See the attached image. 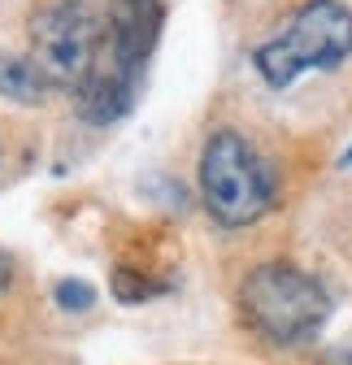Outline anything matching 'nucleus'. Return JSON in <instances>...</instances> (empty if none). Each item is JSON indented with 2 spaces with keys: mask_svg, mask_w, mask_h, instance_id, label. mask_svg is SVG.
<instances>
[{
  "mask_svg": "<svg viewBox=\"0 0 352 365\" xmlns=\"http://www.w3.org/2000/svg\"><path fill=\"white\" fill-rule=\"evenodd\" d=\"M239 313L257 339L274 348L309 344L331 317V292L322 279L291 261H266L244 274L239 283Z\"/></svg>",
  "mask_w": 352,
  "mask_h": 365,
  "instance_id": "obj_1",
  "label": "nucleus"
},
{
  "mask_svg": "<svg viewBox=\"0 0 352 365\" xmlns=\"http://www.w3.org/2000/svg\"><path fill=\"white\" fill-rule=\"evenodd\" d=\"M352 57V9L343 0H304V5L252 48L257 78L283 91L309 70H335Z\"/></svg>",
  "mask_w": 352,
  "mask_h": 365,
  "instance_id": "obj_2",
  "label": "nucleus"
},
{
  "mask_svg": "<svg viewBox=\"0 0 352 365\" xmlns=\"http://www.w3.org/2000/svg\"><path fill=\"white\" fill-rule=\"evenodd\" d=\"M200 200L213 222L252 226L274 205V178L239 130H213L200 153Z\"/></svg>",
  "mask_w": 352,
  "mask_h": 365,
  "instance_id": "obj_3",
  "label": "nucleus"
},
{
  "mask_svg": "<svg viewBox=\"0 0 352 365\" xmlns=\"http://www.w3.org/2000/svg\"><path fill=\"white\" fill-rule=\"evenodd\" d=\"M105 43V18L92 0H43L31 18V66L53 91H78Z\"/></svg>",
  "mask_w": 352,
  "mask_h": 365,
  "instance_id": "obj_4",
  "label": "nucleus"
},
{
  "mask_svg": "<svg viewBox=\"0 0 352 365\" xmlns=\"http://www.w3.org/2000/svg\"><path fill=\"white\" fill-rule=\"evenodd\" d=\"M161 26H165L161 0H113L109 18H105V53H109V61L122 74L140 78L144 66L157 53V43H161Z\"/></svg>",
  "mask_w": 352,
  "mask_h": 365,
  "instance_id": "obj_5",
  "label": "nucleus"
},
{
  "mask_svg": "<svg viewBox=\"0 0 352 365\" xmlns=\"http://www.w3.org/2000/svg\"><path fill=\"white\" fill-rule=\"evenodd\" d=\"M135 87L140 78H130L122 74L109 53H105V43H100V57L92 66V74H87L74 91V101H78V118L83 122H92V126H113L130 113V101H135Z\"/></svg>",
  "mask_w": 352,
  "mask_h": 365,
  "instance_id": "obj_6",
  "label": "nucleus"
},
{
  "mask_svg": "<svg viewBox=\"0 0 352 365\" xmlns=\"http://www.w3.org/2000/svg\"><path fill=\"white\" fill-rule=\"evenodd\" d=\"M48 83L43 74L31 66V57H18V53H0V96L14 101V105H43L48 96Z\"/></svg>",
  "mask_w": 352,
  "mask_h": 365,
  "instance_id": "obj_7",
  "label": "nucleus"
},
{
  "mask_svg": "<svg viewBox=\"0 0 352 365\" xmlns=\"http://www.w3.org/2000/svg\"><path fill=\"white\" fill-rule=\"evenodd\" d=\"M161 292H165L161 283H144V274H130V269H118L113 274V296L122 304H140V300H152Z\"/></svg>",
  "mask_w": 352,
  "mask_h": 365,
  "instance_id": "obj_8",
  "label": "nucleus"
},
{
  "mask_svg": "<svg viewBox=\"0 0 352 365\" xmlns=\"http://www.w3.org/2000/svg\"><path fill=\"white\" fill-rule=\"evenodd\" d=\"M53 300H57L61 313H87V309L96 304V292L87 287L83 279H61V283L53 287Z\"/></svg>",
  "mask_w": 352,
  "mask_h": 365,
  "instance_id": "obj_9",
  "label": "nucleus"
},
{
  "mask_svg": "<svg viewBox=\"0 0 352 365\" xmlns=\"http://www.w3.org/2000/svg\"><path fill=\"white\" fill-rule=\"evenodd\" d=\"M9 283H14V257H9V252H0V296L9 292Z\"/></svg>",
  "mask_w": 352,
  "mask_h": 365,
  "instance_id": "obj_10",
  "label": "nucleus"
},
{
  "mask_svg": "<svg viewBox=\"0 0 352 365\" xmlns=\"http://www.w3.org/2000/svg\"><path fill=\"white\" fill-rule=\"evenodd\" d=\"M326 365H352V339H348V344H343V348H339V352L326 361Z\"/></svg>",
  "mask_w": 352,
  "mask_h": 365,
  "instance_id": "obj_11",
  "label": "nucleus"
},
{
  "mask_svg": "<svg viewBox=\"0 0 352 365\" xmlns=\"http://www.w3.org/2000/svg\"><path fill=\"white\" fill-rule=\"evenodd\" d=\"M348 161H352V153H348Z\"/></svg>",
  "mask_w": 352,
  "mask_h": 365,
  "instance_id": "obj_12",
  "label": "nucleus"
}]
</instances>
